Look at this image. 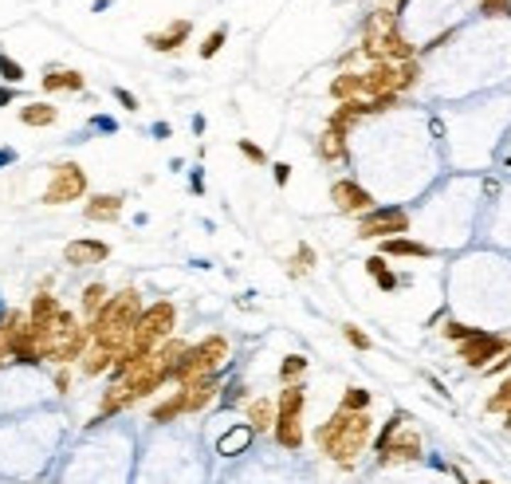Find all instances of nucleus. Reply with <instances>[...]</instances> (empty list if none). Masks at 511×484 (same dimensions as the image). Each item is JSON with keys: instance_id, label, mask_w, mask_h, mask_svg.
<instances>
[{"instance_id": "1", "label": "nucleus", "mask_w": 511, "mask_h": 484, "mask_svg": "<svg viewBox=\"0 0 511 484\" xmlns=\"http://www.w3.org/2000/svg\"><path fill=\"white\" fill-rule=\"evenodd\" d=\"M374 441V417L366 414H346V409H334L323 425L315 429V445L326 461H334L339 468H354L358 457L370 449Z\"/></svg>"}, {"instance_id": "2", "label": "nucleus", "mask_w": 511, "mask_h": 484, "mask_svg": "<svg viewBox=\"0 0 511 484\" xmlns=\"http://www.w3.org/2000/svg\"><path fill=\"white\" fill-rule=\"evenodd\" d=\"M138 315H142V296H138V288L114 291V296L106 299V307L87 323V327H91V343L94 347L114 350V355H122V350L130 347V335H134Z\"/></svg>"}, {"instance_id": "3", "label": "nucleus", "mask_w": 511, "mask_h": 484, "mask_svg": "<svg viewBox=\"0 0 511 484\" xmlns=\"http://www.w3.org/2000/svg\"><path fill=\"white\" fill-rule=\"evenodd\" d=\"M303 409H307V386L303 382H291L280 390V398H275V425H272V437L280 449L287 453H299L307 441L303 434Z\"/></svg>"}, {"instance_id": "4", "label": "nucleus", "mask_w": 511, "mask_h": 484, "mask_svg": "<svg viewBox=\"0 0 511 484\" xmlns=\"http://www.w3.org/2000/svg\"><path fill=\"white\" fill-rule=\"evenodd\" d=\"M173 327H177V307H173L170 299H158V303L142 307L126 350H134V355H153L165 339H173Z\"/></svg>"}, {"instance_id": "5", "label": "nucleus", "mask_w": 511, "mask_h": 484, "mask_svg": "<svg viewBox=\"0 0 511 484\" xmlns=\"http://www.w3.org/2000/svg\"><path fill=\"white\" fill-rule=\"evenodd\" d=\"M232 347L224 335H204L201 343H193V347L181 355L177 370H173V382L185 386V382H197V378H209V374H216L224 362H229Z\"/></svg>"}, {"instance_id": "6", "label": "nucleus", "mask_w": 511, "mask_h": 484, "mask_svg": "<svg viewBox=\"0 0 511 484\" xmlns=\"http://www.w3.org/2000/svg\"><path fill=\"white\" fill-rule=\"evenodd\" d=\"M87 170L79 161H55L51 166V181L43 185V205H71V201H87Z\"/></svg>"}, {"instance_id": "7", "label": "nucleus", "mask_w": 511, "mask_h": 484, "mask_svg": "<svg viewBox=\"0 0 511 484\" xmlns=\"http://www.w3.org/2000/svg\"><path fill=\"white\" fill-rule=\"evenodd\" d=\"M409 232V213L401 205H374L370 213L358 217V237L362 240H390Z\"/></svg>"}, {"instance_id": "8", "label": "nucleus", "mask_w": 511, "mask_h": 484, "mask_svg": "<svg viewBox=\"0 0 511 484\" xmlns=\"http://www.w3.org/2000/svg\"><path fill=\"white\" fill-rule=\"evenodd\" d=\"M507 347H511V339H503V335H495V331H476L472 339L456 343V355H460V362L468 366V370H484V366H492Z\"/></svg>"}, {"instance_id": "9", "label": "nucleus", "mask_w": 511, "mask_h": 484, "mask_svg": "<svg viewBox=\"0 0 511 484\" xmlns=\"http://www.w3.org/2000/svg\"><path fill=\"white\" fill-rule=\"evenodd\" d=\"M378 465L390 468V465H413V461H425V441H421L417 429H409V425H401L397 434L390 437L385 445H378Z\"/></svg>"}, {"instance_id": "10", "label": "nucleus", "mask_w": 511, "mask_h": 484, "mask_svg": "<svg viewBox=\"0 0 511 484\" xmlns=\"http://www.w3.org/2000/svg\"><path fill=\"white\" fill-rule=\"evenodd\" d=\"M331 205L339 213H346V217H362V213L374 209V193H370L366 185H358L354 178H334L331 181Z\"/></svg>"}, {"instance_id": "11", "label": "nucleus", "mask_w": 511, "mask_h": 484, "mask_svg": "<svg viewBox=\"0 0 511 484\" xmlns=\"http://www.w3.org/2000/svg\"><path fill=\"white\" fill-rule=\"evenodd\" d=\"M374 114V107H370V99H350V102H339L331 111V119H326V130L339 138H350V130L358 127L362 119H370Z\"/></svg>"}, {"instance_id": "12", "label": "nucleus", "mask_w": 511, "mask_h": 484, "mask_svg": "<svg viewBox=\"0 0 511 484\" xmlns=\"http://www.w3.org/2000/svg\"><path fill=\"white\" fill-rule=\"evenodd\" d=\"M111 260V244L94 237H79L63 248V264H75V268H91V264H106Z\"/></svg>"}, {"instance_id": "13", "label": "nucleus", "mask_w": 511, "mask_h": 484, "mask_svg": "<svg viewBox=\"0 0 511 484\" xmlns=\"http://www.w3.org/2000/svg\"><path fill=\"white\" fill-rule=\"evenodd\" d=\"M122 205H126L122 193H91L83 201V217L91 225H114L122 217Z\"/></svg>"}, {"instance_id": "14", "label": "nucleus", "mask_w": 511, "mask_h": 484, "mask_svg": "<svg viewBox=\"0 0 511 484\" xmlns=\"http://www.w3.org/2000/svg\"><path fill=\"white\" fill-rule=\"evenodd\" d=\"M181 398H185V414H201V409H209L216 398H221V382H216V374H209V378H197V382H185L177 386Z\"/></svg>"}, {"instance_id": "15", "label": "nucleus", "mask_w": 511, "mask_h": 484, "mask_svg": "<svg viewBox=\"0 0 511 484\" xmlns=\"http://www.w3.org/2000/svg\"><path fill=\"white\" fill-rule=\"evenodd\" d=\"M189 36H193V24H189V20H173L170 28L145 36V48H150V51H162V55H165V51H177L181 43L189 40Z\"/></svg>"}, {"instance_id": "16", "label": "nucleus", "mask_w": 511, "mask_h": 484, "mask_svg": "<svg viewBox=\"0 0 511 484\" xmlns=\"http://www.w3.org/2000/svg\"><path fill=\"white\" fill-rule=\"evenodd\" d=\"M244 421H248L252 434H268V429L275 425V402L272 398H252L244 406Z\"/></svg>"}, {"instance_id": "17", "label": "nucleus", "mask_w": 511, "mask_h": 484, "mask_svg": "<svg viewBox=\"0 0 511 484\" xmlns=\"http://www.w3.org/2000/svg\"><path fill=\"white\" fill-rule=\"evenodd\" d=\"M40 87H43V95H55V91H83L87 79H83V71H75V68H55V71H48V75L40 79Z\"/></svg>"}, {"instance_id": "18", "label": "nucleus", "mask_w": 511, "mask_h": 484, "mask_svg": "<svg viewBox=\"0 0 511 484\" xmlns=\"http://www.w3.org/2000/svg\"><path fill=\"white\" fill-rule=\"evenodd\" d=\"M24 327H28V311H4L0 315V355L9 358V350L16 347V339L24 335Z\"/></svg>"}, {"instance_id": "19", "label": "nucleus", "mask_w": 511, "mask_h": 484, "mask_svg": "<svg viewBox=\"0 0 511 484\" xmlns=\"http://www.w3.org/2000/svg\"><path fill=\"white\" fill-rule=\"evenodd\" d=\"M378 256H413V260H429L433 256V244H421L413 237H390L382 240V252Z\"/></svg>"}, {"instance_id": "20", "label": "nucleus", "mask_w": 511, "mask_h": 484, "mask_svg": "<svg viewBox=\"0 0 511 484\" xmlns=\"http://www.w3.org/2000/svg\"><path fill=\"white\" fill-rule=\"evenodd\" d=\"M20 122L32 130L55 127V122H60V107H51V102H24V107H20Z\"/></svg>"}, {"instance_id": "21", "label": "nucleus", "mask_w": 511, "mask_h": 484, "mask_svg": "<svg viewBox=\"0 0 511 484\" xmlns=\"http://www.w3.org/2000/svg\"><path fill=\"white\" fill-rule=\"evenodd\" d=\"M63 311V303L55 296H51V291H35L32 296V307H28V323H35V327H48L51 319H55V315Z\"/></svg>"}, {"instance_id": "22", "label": "nucleus", "mask_w": 511, "mask_h": 484, "mask_svg": "<svg viewBox=\"0 0 511 484\" xmlns=\"http://www.w3.org/2000/svg\"><path fill=\"white\" fill-rule=\"evenodd\" d=\"M331 99L334 102H350V99H362V71H339L331 79Z\"/></svg>"}, {"instance_id": "23", "label": "nucleus", "mask_w": 511, "mask_h": 484, "mask_svg": "<svg viewBox=\"0 0 511 484\" xmlns=\"http://www.w3.org/2000/svg\"><path fill=\"white\" fill-rule=\"evenodd\" d=\"M114 362H119V355H114V350H106V347H94V343L87 347V355L79 358V366H83L87 378H99V374H106Z\"/></svg>"}, {"instance_id": "24", "label": "nucleus", "mask_w": 511, "mask_h": 484, "mask_svg": "<svg viewBox=\"0 0 511 484\" xmlns=\"http://www.w3.org/2000/svg\"><path fill=\"white\" fill-rule=\"evenodd\" d=\"M366 272L370 276H374V284H378V288H382V291H397L401 288V284H409V276H397V272H390V264H385V256H370V260H366Z\"/></svg>"}, {"instance_id": "25", "label": "nucleus", "mask_w": 511, "mask_h": 484, "mask_svg": "<svg viewBox=\"0 0 511 484\" xmlns=\"http://www.w3.org/2000/svg\"><path fill=\"white\" fill-rule=\"evenodd\" d=\"M111 296H114V291L106 288V284H87V288H83V299H79V307H83V323H91L94 315L106 307V299H111Z\"/></svg>"}, {"instance_id": "26", "label": "nucleus", "mask_w": 511, "mask_h": 484, "mask_svg": "<svg viewBox=\"0 0 511 484\" xmlns=\"http://www.w3.org/2000/svg\"><path fill=\"white\" fill-rule=\"evenodd\" d=\"M315 154L326 161V166H334V161H346V138L323 130V134H319V142H315Z\"/></svg>"}, {"instance_id": "27", "label": "nucleus", "mask_w": 511, "mask_h": 484, "mask_svg": "<svg viewBox=\"0 0 511 484\" xmlns=\"http://www.w3.org/2000/svg\"><path fill=\"white\" fill-rule=\"evenodd\" d=\"M181 414H185V398H181V390H173L165 402H158V406L150 409V421H158V425H170V421H177Z\"/></svg>"}, {"instance_id": "28", "label": "nucleus", "mask_w": 511, "mask_h": 484, "mask_svg": "<svg viewBox=\"0 0 511 484\" xmlns=\"http://www.w3.org/2000/svg\"><path fill=\"white\" fill-rule=\"evenodd\" d=\"M370 406H374V394L366 386H346V394L339 402V409H346V414H366Z\"/></svg>"}, {"instance_id": "29", "label": "nucleus", "mask_w": 511, "mask_h": 484, "mask_svg": "<svg viewBox=\"0 0 511 484\" xmlns=\"http://www.w3.org/2000/svg\"><path fill=\"white\" fill-rule=\"evenodd\" d=\"M315 260H319L315 248H311V244H299L295 256H291V264H287V276H295V280H299V276H307L311 268H315Z\"/></svg>"}, {"instance_id": "30", "label": "nucleus", "mask_w": 511, "mask_h": 484, "mask_svg": "<svg viewBox=\"0 0 511 484\" xmlns=\"http://www.w3.org/2000/svg\"><path fill=\"white\" fill-rule=\"evenodd\" d=\"M303 374H307V358L303 355H287L280 362V382L291 386V382H303Z\"/></svg>"}, {"instance_id": "31", "label": "nucleus", "mask_w": 511, "mask_h": 484, "mask_svg": "<svg viewBox=\"0 0 511 484\" xmlns=\"http://www.w3.org/2000/svg\"><path fill=\"white\" fill-rule=\"evenodd\" d=\"M248 437H252V429H248V425H236L232 434H224V437H221V445H216V449H221V457H232V453H236L240 445H248Z\"/></svg>"}, {"instance_id": "32", "label": "nucleus", "mask_w": 511, "mask_h": 484, "mask_svg": "<svg viewBox=\"0 0 511 484\" xmlns=\"http://www.w3.org/2000/svg\"><path fill=\"white\" fill-rule=\"evenodd\" d=\"M507 406H511V374H507V378L500 382V390H495L492 398L484 402V414H503Z\"/></svg>"}, {"instance_id": "33", "label": "nucleus", "mask_w": 511, "mask_h": 484, "mask_svg": "<svg viewBox=\"0 0 511 484\" xmlns=\"http://www.w3.org/2000/svg\"><path fill=\"white\" fill-rule=\"evenodd\" d=\"M0 79H4L9 87H20V83H24V68L12 60L9 51H0Z\"/></svg>"}, {"instance_id": "34", "label": "nucleus", "mask_w": 511, "mask_h": 484, "mask_svg": "<svg viewBox=\"0 0 511 484\" xmlns=\"http://www.w3.org/2000/svg\"><path fill=\"white\" fill-rule=\"evenodd\" d=\"M224 40H229V28H213V32L204 36V43H201V60H213L216 51L224 48Z\"/></svg>"}, {"instance_id": "35", "label": "nucleus", "mask_w": 511, "mask_h": 484, "mask_svg": "<svg viewBox=\"0 0 511 484\" xmlns=\"http://www.w3.org/2000/svg\"><path fill=\"white\" fill-rule=\"evenodd\" d=\"M342 339H346L354 350H370V347H374V339H370L362 327H354V323H342Z\"/></svg>"}, {"instance_id": "36", "label": "nucleus", "mask_w": 511, "mask_h": 484, "mask_svg": "<svg viewBox=\"0 0 511 484\" xmlns=\"http://www.w3.org/2000/svg\"><path fill=\"white\" fill-rule=\"evenodd\" d=\"M236 150L244 154V158L252 161V166H268V154H264V146H256L252 138H240V142H236Z\"/></svg>"}, {"instance_id": "37", "label": "nucleus", "mask_w": 511, "mask_h": 484, "mask_svg": "<svg viewBox=\"0 0 511 484\" xmlns=\"http://www.w3.org/2000/svg\"><path fill=\"white\" fill-rule=\"evenodd\" d=\"M472 335H476V327H464L460 319L444 323V339H452V343H464V339H472Z\"/></svg>"}, {"instance_id": "38", "label": "nucleus", "mask_w": 511, "mask_h": 484, "mask_svg": "<svg viewBox=\"0 0 511 484\" xmlns=\"http://www.w3.org/2000/svg\"><path fill=\"white\" fill-rule=\"evenodd\" d=\"M244 398H248V386L240 382V378H232V382L221 390V402H224V406H236V402H244Z\"/></svg>"}, {"instance_id": "39", "label": "nucleus", "mask_w": 511, "mask_h": 484, "mask_svg": "<svg viewBox=\"0 0 511 484\" xmlns=\"http://www.w3.org/2000/svg\"><path fill=\"white\" fill-rule=\"evenodd\" d=\"M480 12L484 16H511V0H480Z\"/></svg>"}, {"instance_id": "40", "label": "nucleus", "mask_w": 511, "mask_h": 484, "mask_svg": "<svg viewBox=\"0 0 511 484\" xmlns=\"http://www.w3.org/2000/svg\"><path fill=\"white\" fill-rule=\"evenodd\" d=\"M272 178H275V185H287V181H291V166H287V161H272Z\"/></svg>"}, {"instance_id": "41", "label": "nucleus", "mask_w": 511, "mask_h": 484, "mask_svg": "<svg viewBox=\"0 0 511 484\" xmlns=\"http://www.w3.org/2000/svg\"><path fill=\"white\" fill-rule=\"evenodd\" d=\"M503 370H511V347H507V350H503V355H500V358H495V362H492V366H484V374H503Z\"/></svg>"}, {"instance_id": "42", "label": "nucleus", "mask_w": 511, "mask_h": 484, "mask_svg": "<svg viewBox=\"0 0 511 484\" xmlns=\"http://www.w3.org/2000/svg\"><path fill=\"white\" fill-rule=\"evenodd\" d=\"M55 390L60 394L71 390V366H60V370H55Z\"/></svg>"}, {"instance_id": "43", "label": "nucleus", "mask_w": 511, "mask_h": 484, "mask_svg": "<svg viewBox=\"0 0 511 484\" xmlns=\"http://www.w3.org/2000/svg\"><path fill=\"white\" fill-rule=\"evenodd\" d=\"M114 99H119L122 107H126V111H138V99L126 91V87H114Z\"/></svg>"}, {"instance_id": "44", "label": "nucleus", "mask_w": 511, "mask_h": 484, "mask_svg": "<svg viewBox=\"0 0 511 484\" xmlns=\"http://www.w3.org/2000/svg\"><path fill=\"white\" fill-rule=\"evenodd\" d=\"M12 99H16V87H0V107H12Z\"/></svg>"}, {"instance_id": "45", "label": "nucleus", "mask_w": 511, "mask_h": 484, "mask_svg": "<svg viewBox=\"0 0 511 484\" xmlns=\"http://www.w3.org/2000/svg\"><path fill=\"white\" fill-rule=\"evenodd\" d=\"M193 193H204V178H201V170L193 173Z\"/></svg>"}, {"instance_id": "46", "label": "nucleus", "mask_w": 511, "mask_h": 484, "mask_svg": "<svg viewBox=\"0 0 511 484\" xmlns=\"http://www.w3.org/2000/svg\"><path fill=\"white\" fill-rule=\"evenodd\" d=\"M4 161H16V154H12V150H0V166H4Z\"/></svg>"}, {"instance_id": "47", "label": "nucleus", "mask_w": 511, "mask_h": 484, "mask_svg": "<svg viewBox=\"0 0 511 484\" xmlns=\"http://www.w3.org/2000/svg\"><path fill=\"white\" fill-rule=\"evenodd\" d=\"M503 429H511V406L503 409Z\"/></svg>"}, {"instance_id": "48", "label": "nucleus", "mask_w": 511, "mask_h": 484, "mask_svg": "<svg viewBox=\"0 0 511 484\" xmlns=\"http://www.w3.org/2000/svg\"><path fill=\"white\" fill-rule=\"evenodd\" d=\"M4 362H9V358H4V355H0V370H4Z\"/></svg>"}, {"instance_id": "49", "label": "nucleus", "mask_w": 511, "mask_h": 484, "mask_svg": "<svg viewBox=\"0 0 511 484\" xmlns=\"http://www.w3.org/2000/svg\"><path fill=\"white\" fill-rule=\"evenodd\" d=\"M476 484H495V480H488V476H484V480H476Z\"/></svg>"}, {"instance_id": "50", "label": "nucleus", "mask_w": 511, "mask_h": 484, "mask_svg": "<svg viewBox=\"0 0 511 484\" xmlns=\"http://www.w3.org/2000/svg\"><path fill=\"white\" fill-rule=\"evenodd\" d=\"M390 4H393V0H382V9H390Z\"/></svg>"}]
</instances>
